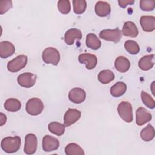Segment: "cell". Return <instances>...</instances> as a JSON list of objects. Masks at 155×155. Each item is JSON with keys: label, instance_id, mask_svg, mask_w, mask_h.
<instances>
[{"label": "cell", "instance_id": "6", "mask_svg": "<svg viewBox=\"0 0 155 155\" xmlns=\"http://www.w3.org/2000/svg\"><path fill=\"white\" fill-rule=\"evenodd\" d=\"M99 36L100 38L108 41H112L115 43L119 42L122 38V32L118 29H104L102 30Z\"/></svg>", "mask_w": 155, "mask_h": 155}, {"label": "cell", "instance_id": "28", "mask_svg": "<svg viewBox=\"0 0 155 155\" xmlns=\"http://www.w3.org/2000/svg\"><path fill=\"white\" fill-rule=\"evenodd\" d=\"M125 50L131 54H136L140 51L138 44L133 40H128L124 44Z\"/></svg>", "mask_w": 155, "mask_h": 155}, {"label": "cell", "instance_id": "30", "mask_svg": "<svg viewBox=\"0 0 155 155\" xmlns=\"http://www.w3.org/2000/svg\"><path fill=\"white\" fill-rule=\"evenodd\" d=\"M141 98L144 105L147 106L148 108L153 109L155 107V101L154 99L147 92L142 91Z\"/></svg>", "mask_w": 155, "mask_h": 155}, {"label": "cell", "instance_id": "9", "mask_svg": "<svg viewBox=\"0 0 155 155\" xmlns=\"http://www.w3.org/2000/svg\"><path fill=\"white\" fill-rule=\"evenodd\" d=\"M59 147V141L54 137L45 135L42 138V149L44 151L50 152L56 150Z\"/></svg>", "mask_w": 155, "mask_h": 155}, {"label": "cell", "instance_id": "2", "mask_svg": "<svg viewBox=\"0 0 155 155\" xmlns=\"http://www.w3.org/2000/svg\"><path fill=\"white\" fill-rule=\"evenodd\" d=\"M42 58L45 64L57 65L60 61L59 52L55 48L47 47L43 51Z\"/></svg>", "mask_w": 155, "mask_h": 155}, {"label": "cell", "instance_id": "29", "mask_svg": "<svg viewBox=\"0 0 155 155\" xmlns=\"http://www.w3.org/2000/svg\"><path fill=\"white\" fill-rule=\"evenodd\" d=\"M73 11L76 14L83 13L87 7V2L85 0H73Z\"/></svg>", "mask_w": 155, "mask_h": 155}, {"label": "cell", "instance_id": "23", "mask_svg": "<svg viewBox=\"0 0 155 155\" xmlns=\"http://www.w3.org/2000/svg\"><path fill=\"white\" fill-rule=\"evenodd\" d=\"M4 108L10 112H16L21 108V102L15 98H10L5 101L4 103Z\"/></svg>", "mask_w": 155, "mask_h": 155}, {"label": "cell", "instance_id": "33", "mask_svg": "<svg viewBox=\"0 0 155 155\" xmlns=\"http://www.w3.org/2000/svg\"><path fill=\"white\" fill-rule=\"evenodd\" d=\"M13 7L12 1L10 0H2L0 1V14L3 15Z\"/></svg>", "mask_w": 155, "mask_h": 155}, {"label": "cell", "instance_id": "3", "mask_svg": "<svg viewBox=\"0 0 155 155\" xmlns=\"http://www.w3.org/2000/svg\"><path fill=\"white\" fill-rule=\"evenodd\" d=\"M44 109L42 101L36 97L31 98L28 100L25 105V110L28 114L32 116L40 114Z\"/></svg>", "mask_w": 155, "mask_h": 155}, {"label": "cell", "instance_id": "1", "mask_svg": "<svg viewBox=\"0 0 155 155\" xmlns=\"http://www.w3.org/2000/svg\"><path fill=\"white\" fill-rule=\"evenodd\" d=\"M21 138L18 136L15 137H6L2 139L1 148L7 153H13L19 150L21 147Z\"/></svg>", "mask_w": 155, "mask_h": 155}, {"label": "cell", "instance_id": "4", "mask_svg": "<svg viewBox=\"0 0 155 155\" xmlns=\"http://www.w3.org/2000/svg\"><path fill=\"white\" fill-rule=\"evenodd\" d=\"M117 111L120 117L126 122L133 121V110L131 104L127 101L121 102L117 107Z\"/></svg>", "mask_w": 155, "mask_h": 155}, {"label": "cell", "instance_id": "27", "mask_svg": "<svg viewBox=\"0 0 155 155\" xmlns=\"http://www.w3.org/2000/svg\"><path fill=\"white\" fill-rule=\"evenodd\" d=\"M141 138L146 142L151 141L154 137V129L151 124H148L140 132Z\"/></svg>", "mask_w": 155, "mask_h": 155}, {"label": "cell", "instance_id": "11", "mask_svg": "<svg viewBox=\"0 0 155 155\" xmlns=\"http://www.w3.org/2000/svg\"><path fill=\"white\" fill-rule=\"evenodd\" d=\"M78 60L80 63L85 64V67L88 70L93 69L97 65V59L94 54L90 53H82L79 54Z\"/></svg>", "mask_w": 155, "mask_h": 155}, {"label": "cell", "instance_id": "5", "mask_svg": "<svg viewBox=\"0 0 155 155\" xmlns=\"http://www.w3.org/2000/svg\"><path fill=\"white\" fill-rule=\"evenodd\" d=\"M27 63V56L24 54L17 56L10 61L7 64V69L9 71L15 73L24 68Z\"/></svg>", "mask_w": 155, "mask_h": 155}, {"label": "cell", "instance_id": "21", "mask_svg": "<svg viewBox=\"0 0 155 155\" xmlns=\"http://www.w3.org/2000/svg\"><path fill=\"white\" fill-rule=\"evenodd\" d=\"M87 47L92 50H97L101 46V42L97 36L94 33H88L86 36L85 41Z\"/></svg>", "mask_w": 155, "mask_h": 155}, {"label": "cell", "instance_id": "24", "mask_svg": "<svg viewBox=\"0 0 155 155\" xmlns=\"http://www.w3.org/2000/svg\"><path fill=\"white\" fill-rule=\"evenodd\" d=\"M114 79V74L113 72L110 70H104L98 74L99 81L104 84H107L113 81Z\"/></svg>", "mask_w": 155, "mask_h": 155}, {"label": "cell", "instance_id": "20", "mask_svg": "<svg viewBox=\"0 0 155 155\" xmlns=\"http://www.w3.org/2000/svg\"><path fill=\"white\" fill-rule=\"evenodd\" d=\"M154 64V55L149 54L143 56L139 61V68L144 71H147L150 70Z\"/></svg>", "mask_w": 155, "mask_h": 155}, {"label": "cell", "instance_id": "16", "mask_svg": "<svg viewBox=\"0 0 155 155\" xmlns=\"http://www.w3.org/2000/svg\"><path fill=\"white\" fill-rule=\"evenodd\" d=\"M82 38V32L78 28H70L68 30L64 36V40L67 45H73L76 39L80 40Z\"/></svg>", "mask_w": 155, "mask_h": 155}, {"label": "cell", "instance_id": "22", "mask_svg": "<svg viewBox=\"0 0 155 155\" xmlns=\"http://www.w3.org/2000/svg\"><path fill=\"white\" fill-rule=\"evenodd\" d=\"M127 90V85L123 82H117L110 88L111 94L115 97L122 96Z\"/></svg>", "mask_w": 155, "mask_h": 155}, {"label": "cell", "instance_id": "26", "mask_svg": "<svg viewBox=\"0 0 155 155\" xmlns=\"http://www.w3.org/2000/svg\"><path fill=\"white\" fill-rule=\"evenodd\" d=\"M48 128L51 133L59 136L64 133L65 126L59 122H52L48 124Z\"/></svg>", "mask_w": 155, "mask_h": 155}, {"label": "cell", "instance_id": "17", "mask_svg": "<svg viewBox=\"0 0 155 155\" xmlns=\"http://www.w3.org/2000/svg\"><path fill=\"white\" fill-rule=\"evenodd\" d=\"M96 14L100 17H105L111 12L110 5L105 1H99L96 3L94 7Z\"/></svg>", "mask_w": 155, "mask_h": 155}, {"label": "cell", "instance_id": "34", "mask_svg": "<svg viewBox=\"0 0 155 155\" xmlns=\"http://www.w3.org/2000/svg\"><path fill=\"white\" fill-rule=\"evenodd\" d=\"M134 2L133 0H119L118 1L119 5L122 8H125L128 5H132Z\"/></svg>", "mask_w": 155, "mask_h": 155}, {"label": "cell", "instance_id": "12", "mask_svg": "<svg viewBox=\"0 0 155 155\" xmlns=\"http://www.w3.org/2000/svg\"><path fill=\"white\" fill-rule=\"evenodd\" d=\"M68 98L70 101L75 104L83 102L86 98V93L82 88H74L68 93Z\"/></svg>", "mask_w": 155, "mask_h": 155}, {"label": "cell", "instance_id": "7", "mask_svg": "<svg viewBox=\"0 0 155 155\" xmlns=\"http://www.w3.org/2000/svg\"><path fill=\"white\" fill-rule=\"evenodd\" d=\"M38 140L36 136L33 133L27 134L25 137L24 151L27 154H34L37 149Z\"/></svg>", "mask_w": 155, "mask_h": 155}, {"label": "cell", "instance_id": "15", "mask_svg": "<svg viewBox=\"0 0 155 155\" xmlns=\"http://www.w3.org/2000/svg\"><path fill=\"white\" fill-rule=\"evenodd\" d=\"M140 24L144 31H153L155 29V17L153 16H142L140 19Z\"/></svg>", "mask_w": 155, "mask_h": 155}, {"label": "cell", "instance_id": "31", "mask_svg": "<svg viewBox=\"0 0 155 155\" xmlns=\"http://www.w3.org/2000/svg\"><path fill=\"white\" fill-rule=\"evenodd\" d=\"M58 8L62 14H67L71 9L70 3L68 0H60L58 2Z\"/></svg>", "mask_w": 155, "mask_h": 155}, {"label": "cell", "instance_id": "32", "mask_svg": "<svg viewBox=\"0 0 155 155\" xmlns=\"http://www.w3.org/2000/svg\"><path fill=\"white\" fill-rule=\"evenodd\" d=\"M139 5L143 11H152L155 7V1L153 0H141Z\"/></svg>", "mask_w": 155, "mask_h": 155}, {"label": "cell", "instance_id": "35", "mask_svg": "<svg viewBox=\"0 0 155 155\" xmlns=\"http://www.w3.org/2000/svg\"><path fill=\"white\" fill-rule=\"evenodd\" d=\"M7 120L6 116L2 113H0V125L2 126L4 124H5Z\"/></svg>", "mask_w": 155, "mask_h": 155}, {"label": "cell", "instance_id": "19", "mask_svg": "<svg viewBox=\"0 0 155 155\" xmlns=\"http://www.w3.org/2000/svg\"><path fill=\"white\" fill-rule=\"evenodd\" d=\"M115 68L120 73L127 71L130 67V61L124 56H118L114 62Z\"/></svg>", "mask_w": 155, "mask_h": 155}, {"label": "cell", "instance_id": "13", "mask_svg": "<svg viewBox=\"0 0 155 155\" xmlns=\"http://www.w3.org/2000/svg\"><path fill=\"white\" fill-rule=\"evenodd\" d=\"M136 122L137 125L141 126L145 123L150 121L152 119V116L145 108L139 107L136 112Z\"/></svg>", "mask_w": 155, "mask_h": 155}, {"label": "cell", "instance_id": "25", "mask_svg": "<svg viewBox=\"0 0 155 155\" xmlns=\"http://www.w3.org/2000/svg\"><path fill=\"white\" fill-rule=\"evenodd\" d=\"M67 155H84L85 154L83 149L77 143H68L65 148Z\"/></svg>", "mask_w": 155, "mask_h": 155}, {"label": "cell", "instance_id": "18", "mask_svg": "<svg viewBox=\"0 0 155 155\" xmlns=\"http://www.w3.org/2000/svg\"><path fill=\"white\" fill-rule=\"evenodd\" d=\"M138 33L137 28L134 22L127 21L124 23L122 30V34L124 36L135 38L137 36Z\"/></svg>", "mask_w": 155, "mask_h": 155}, {"label": "cell", "instance_id": "10", "mask_svg": "<svg viewBox=\"0 0 155 155\" xmlns=\"http://www.w3.org/2000/svg\"><path fill=\"white\" fill-rule=\"evenodd\" d=\"M81 113L77 109L69 108L64 116V123L65 127H69L76 122L81 117Z\"/></svg>", "mask_w": 155, "mask_h": 155}, {"label": "cell", "instance_id": "14", "mask_svg": "<svg viewBox=\"0 0 155 155\" xmlns=\"http://www.w3.org/2000/svg\"><path fill=\"white\" fill-rule=\"evenodd\" d=\"M15 51L14 45L9 41H2L0 42V57L2 59L12 56Z\"/></svg>", "mask_w": 155, "mask_h": 155}, {"label": "cell", "instance_id": "8", "mask_svg": "<svg viewBox=\"0 0 155 155\" xmlns=\"http://www.w3.org/2000/svg\"><path fill=\"white\" fill-rule=\"evenodd\" d=\"M36 76L31 73H24L18 76L17 78L18 83L19 85L24 88H30L36 82Z\"/></svg>", "mask_w": 155, "mask_h": 155}]
</instances>
